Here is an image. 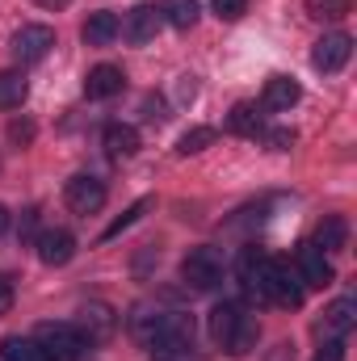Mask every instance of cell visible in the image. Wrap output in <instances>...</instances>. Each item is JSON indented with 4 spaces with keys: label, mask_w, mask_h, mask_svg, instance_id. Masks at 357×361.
<instances>
[{
    "label": "cell",
    "mask_w": 357,
    "mask_h": 361,
    "mask_svg": "<svg viewBox=\"0 0 357 361\" xmlns=\"http://www.w3.org/2000/svg\"><path fill=\"white\" fill-rule=\"evenodd\" d=\"M34 341H38V349H42L47 361H80L85 349H89V341L72 324H42Z\"/></svg>",
    "instance_id": "cell-1"
},
{
    "label": "cell",
    "mask_w": 357,
    "mask_h": 361,
    "mask_svg": "<svg viewBox=\"0 0 357 361\" xmlns=\"http://www.w3.org/2000/svg\"><path fill=\"white\" fill-rule=\"evenodd\" d=\"M261 302L303 307V286H298V277L286 269L282 261H265V273H261Z\"/></svg>",
    "instance_id": "cell-2"
},
{
    "label": "cell",
    "mask_w": 357,
    "mask_h": 361,
    "mask_svg": "<svg viewBox=\"0 0 357 361\" xmlns=\"http://www.w3.org/2000/svg\"><path fill=\"white\" fill-rule=\"evenodd\" d=\"M181 277L193 286V290H214L223 281V252L219 248H193L185 261H181Z\"/></svg>",
    "instance_id": "cell-3"
},
{
    "label": "cell",
    "mask_w": 357,
    "mask_h": 361,
    "mask_svg": "<svg viewBox=\"0 0 357 361\" xmlns=\"http://www.w3.org/2000/svg\"><path fill=\"white\" fill-rule=\"evenodd\" d=\"M152 353H169V349H193V315H181V311H164L152 341H147Z\"/></svg>",
    "instance_id": "cell-4"
},
{
    "label": "cell",
    "mask_w": 357,
    "mask_h": 361,
    "mask_svg": "<svg viewBox=\"0 0 357 361\" xmlns=\"http://www.w3.org/2000/svg\"><path fill=\"white\" fill-rule=\"evenodd\" d=\"M51 47H55V30H51V25H21L17 38H13V55H17L21 63H38V59H47Z\"/></svg>",
    "instance_id": "cell-5"
},
{
    "label": "cell",
    "mask_w": 357,
    "mask_h": 361,
    "mask_svg": "<svg viewBox=\"0 0 357 361\" xmlns=\"http://www.w3.org/2000/svg\"><path fill=\"white\" fill-rule=\"evenodd\" d=\"M63 197H68V206H72L76 214H97V210L105 206V180L89 177V173H80V177L68 180Z\"/></svg>",
    "instance_id": "cell-6"
},
{
    "label": "cell",
    "mask_w": 357,
    "mask_h": 361,
    "mask_svg": "<svg viewBox=\"0 0 357 361\" xmlns=\"http://www.w3.org/2000/svg\"><path fill=\"white\" fill-rule=\"evenodd\" d=\"M349 55H353V38L349 34H324L320 42H315V51H311V63L320 68V72H341L345 63H349Z\"/></svg>",
    "instance_id": "cell-7"
},
{
    "label": "cell",
    "mask_w": 357,
    "mask_h": 361,
    "mask_svg": "<svg viewBox=\"0 0 357 361\" xmlns=\"http://www.w3.org/2000/svg\"><path fill=\"white\" fill-rule=\"evenodd\" d=\"M357 324V302L353 298H337L328 311H324V319L315 324V332L324 336V341H345L349 332H353Z\"/></svg>",
    "instance_id": "cell-8"
},
{
    "label": "cell",
    "mask_w": 357,
    "mask_h": 361,
    "mask_svg": "<svg viewBox=\"0 0 357 361\" xmlns=\"http://www.w3.org/2000/svg\"><path fill=\"white\" fill-rule=\"evenodd\" d=\"M72 257H76V235H72V231L51 227V231L38 235V261H42V265L59 269V265H68Z\"/></svg>",
    "instance_id": "cell-9"
},
{
    "label": "cell",
    "mask_w": 357,
    "mask_h": 361,
    "mask_svg": "<svg viewBox=\"0 0 357 361\" xmlns=\"http://www.w3.org/2000/svg\"><path fill=\"white\" fill-rule=\"evenodd\" d=\"M160 25H164L160 8H156V4H139V8H131V13H126V25H122V34H126V42L143 47V42H152V38L160 34Z\"/></svg>",
    "instance_id": "cell-10"
},
{
    "label": "cell",
    "mask_w": 357,
    "mask_h": 361,
    "mask_svg": "<svg viewBox=\"0 0 357 361\" xmlns=\"http://www.w3.org/2000/svg\"><path fill=\"white\" fill-rule=\"evenodd\" d=\"M298 277H303V286H332V261H328V252H320L315 244H303L298 248Z\"/></svg>",
    "instance_id": "cell-11"
},
{
    "label": "cell",
    "mask_w": 357,
    "mask_h": 361,
    "mask_svg": "<svg viewBox=\"0 0 357 361\" xmlns=\"http://www.w3.org/2000/svg\"><path fill=\"white\" fill-rule=\"evenodd\" d=\"M126 85V76H122V68H114V63H97L89 76H85V97L89 101H109V97H118Z\"/></svg>",
    "instance_id": "cell-12"
},
{
    "label": "cell",
    "mask_w": 357,
    "mask_h": 361,
    "mask_svg": "<svg viewBox=\"0 0 357 361\" xmlns=\"http://www.w3.org/2000/svg\"><path fill=\"white\" fill-rule=\"evenodd\" d=\"M101 139H105V152H109L114 160H126V156H135V152H139V130H135V126H126V122H109Z\"/></svg>",
    "instance_id": "cell-13"
},
{
    "label": "cell",
    "mask_w": 357,
    "mask_h": 361,
    "mask_svg": "<svg viewBox=\"0 0 357 361\" xmlns=\"http://www.w3.org/2000/svg\"><path fill=\"white\" fill-rule=\"evenodd\" d=\"M298 97H303V89L290 76H269L265 92H261V105L265 109H290V105H298Z\"/></svg>",
    "instance_id": "cell-14"
},
{
    "label": "cell",
    "mask_w": 357,
    "mask_h": 361,
    "mask_svg": "<svg viewBox=\"0 0 357 361\" xmlns=\"http://www.w3.org/2000/svg\"><path fill=\"white\" fill-rule=\"evenodd\" d=\"M240 319H244V307L240 302H219L210 311V336H214V345H227L231 332L240 328Z\"/></svg>",
    "instance_id": "cell-15"
},
{
    "label": "cell",
    "mask_w": 357,
    "mask_h": 361,
    "mask_svg": "<svg viewBox=\"0 0 357 361\" xmlns=\"http://www.w3.org/2000/svg\"><path fill=\"white\" fill-rule=\"evenodd\" d=\"M85 42L89 47H109L118 34H122V21L114 17V13H89V21H85Z\"/></svg>",
    "instance_id": "cell-16"
},
{
    "label": "cell",
    "mask_w": 357,
    "mask_h": 361,
    "mask_svg": "<svg viewBox=\"0 0 357 361\" xmlns=\"http://www.w3.org/2000/svg\"><path fill=\"white\" fill-rule=\"evenodd\" d=\"M345 240H349V223H345L341 214H328V219L315 227V240H311V244H315L320 252H341Z\"/></svg>",
    "instance_id": "cell-17"
},
{
    "label": "cell",
    "mask_w": 357,
    "mask_h": 361,
    "mask_svg": "<svg viewBox=\"0 0 357 361\" xmlns=\"http://www.w3.org/2000/svg\"><path fill=\"white\" fill-rule=\"evenodd\" d=\"M114 332V311L109 307H101V302H92L80 311V336L85 341H101V336H109Z\"/></svg>",
    "instance_id": "cell-18"
},
{
    "label": "cell",
    "mask_w": 357,
    "mask_h": 361,
    "mask_svg": "<svg viewBox=\"0 0 357 361\" xmlns=\"http://www.w3.org/2000/svg\"><path fill=\"white\" fill-rule=\"evenodd\" d=\"M257 341H261V324H257L253 315H244V319H240V328L231 332V341H227L223 349H227L231 357H244V353H253V349H257Z\"/></svg>",
    "instance_id": "cell-19"
},
{
    "label": "cell",
    "mask_w": 357,
    "mask_h": 361,
    "mask_svg": "<svg viewBox=\"0 0 357 361\" xmlns=\"http://www.w3.org/2000/svg\"><path fill=\"white\" fill-rule=\"evenodd\" d=\"M160 17L173 30H193L198 25V0H164L160 4Z\"/></svg>",
    "instance_id": "cell-20"
},
{
    "label": "cell",
    "mask_w": 357,
    "mask_h": 361,
    "mask_svg": "<svg viewBox=\"0 0 357 361\" xmlns=\"http://www.w3.org/2000/svg\"><path fill=\"white\" fill-rule=\"evenodd\" d=\"M227 130L231 135H257L261 130V114H257V105H248V101H240L236 109H231V118H227Z\"/></svg>",
    "instance_id": "cell-21"
},
{
    "label": "cell",
    "mask_w": 357,
    "mask_h": 361,
    "mask_svg": "<svg viewBox=\"0 0 357 361\" xmlns=\"http://www.w3.org/2000/svg\"><path fill=\"white\" fill-rule=\"evenodd\" d=\"M25 92H30V85L21 72H0V109H17L25 101Z\"/></svg>",
    "instance_id": "cell-22"
},
{
    "label": "cell",
    "mask_w": 357,
    "mask_h": 361,
    "mask_svg": "<svg viewBox=\"0 0 357 361\" xmlns=\"http://www.w3.org/2000/svg\"><path fill=\"white\" fill-rule=\"evenodd\" d=\"M0 353H4V361H47L42 349H38V341H25V336H4Z\"/></svg>",
    "instance_id": "cell-23"
},
{
    "label": "cell",
    "mask_w": 357,
    "mask_h": 361,
    "mask_svg": "<svg viewBox=\"0 0 357 361\" xmlns=\"http://www.w3.org/2000/svg\"><path fill=\"white\" fill-rule=\"evenodd\" d=\"M147 210H152V197H139V202H135L131 210H122V219H114V223H109V227L101 231V240H118V235H122L126 227H135V223H139V219H143Z\"/></svg>",
    "instance_id": "cell-24"
},
{
    "label": "cell",
    "mask_w": 357,
    "mask_h": 361,
    "mask_svg": "<svg viewBox=\"0 0 357 361\" xmlns=\"http://www.w3.org/2000/svg\"><path fill=\"white\" fill-rule=\"evenodd\" d=\"M210 143H214V130L210 126H193V130H185L177 139V156H193V152H202Z\"/></svg>",
    "instance_id": "cell-25"
},
{
    "label": "cell",
    "mask_w": 357,
    "mask_h": 361,
    "mask_svg": "<svg viewBox=\"0 0 357 361\" xmlns=\"http://www.w3.org/2000/svg\"><path fill=\"white\" fill-rule=\"evenodd\" d=\"M349 4H353V0H307V13H311L315 21H337V17L349 13Z\"/></svg>",
    "instance_id": "cell-26"
},
{
    "label": "cell",
    "mask_w": 357,
    "mask_h": 361,
    "mask_svg": "<svg viewBox=\"0 0 357 361\" xmlns=\"http://www.w3.org/2000/svg\"><path fill=\"white\" fill-rule=\"evenodd\" d=\"M214 4V13L223 17V21H240L244 13H248V0H210Z\"/></svg>",
    "instance_id": "cell-27"
},
{
    "label": "cell",
    "mask_w": 357,
    "mask_h": 361,
    "mask_svg": "<svg viewBox=\"0 0 357 361\" xmlns=\"http://www.w3.org/2000/svg\"><path fill=\"white\" fill-rule=\"evenodd\" d=\"M315 361H345V341H324Z\"/></svg>",
    "instance_id": "cell-28"
},
{
    "label": "cell",
    "mask_w": 357,
    "mask_h": 361,
    "mask_svg": "<svg viewBox=\"0 0 357 361\" xmlns=\"http://www.w3.org/2000/svg\"><path fill=\"white\" fill-rule=\"evenodd\" d=\"M8 139H13V143H30V139H34V126H30V122H13V126H8Z\"/></svg>",
    "instance_id": "cell-29"
},
{
    "label": "cell",
    "mask_w": 357,
    "mask_h": 361,
    "mask_svg": "<svg viewBox=\"0 0 357 361\" xmlns=\"http://www.w3.org/2000/svg\"><path fill=\"white\" fill-rule=\"evenodd\" d=\"M290 143H294V130H269V147L273 152H286Z\"/></svg>",
    "instance_id": "cell-30"
},
{
    "label": "cell",
    "mask_w": 357,
    "mask_h": 361,
    "mask_svg": "<svg viewBox=\"0 0 357 361\" xmlns=\"http://www.w3.org/2000/svg\"><path fill=\"white\" fill-rule=\"evenodd\" d=\"M8 307H13V281L0 273V315H8Z\"/></svg>",
    "instance_id": "cell-31"
},
{
    "label": "cell",
    "mask_w": 357,
    "mask_h": 361,
    "mask_svg": "<svg viewBox=\"0 0 357 361\" xmlns=\"http://www.w3.org/2000/svg\"><path fill=\"white\" fill-rule=\"evenodd\" d=\"M152 361H198L193 349H169V353H152Z\"/></svg>",
    "instance_id": "cell-32"
},
{
    "label": "cell",
    "mask_w": 357,
    "mask_h": 361,
    "mask_svg": "<svg viewBox=\"0 0 357 361\" xmlns=\"http://www.w3.org/2000/svg\"><path fill=\"white\" fill-rule=\"evenodd\" d=\"M34 227H38V210L30 206V210L21 214V235H34Z\"/></svg>",
    "instance_id": "cell-33"
},
{
    "label": "cell",
    "mask_w": 357,
    "mask_h": 361,
    "mask_svg": "<svg viewBox=\"0 0 357 361\" xmlns=\"http://www.w3.org/2000/svg\"><path fill=\"white\" fill-rule=\"evenodd\" d=\"M8 223H13V219H8V206H0V235L8 231Z\"/></svg>",
    "instance_id": "cell-34"
},
{
    "label": "cell",
    "mask_w": 357,
    "mask_h": 361,
    "mask_svg": "<svg viewBox=\"0 0 357 361\" xmlns=\"http://www.w3.org/2000/svg\"><path fill=\"white\" fill-rule=\"evenodd\" d=\"M38 4H42V8H63L68 0H38Z\"/></svg>",
    "instance_id": "cell-35"
}]
</instances>
